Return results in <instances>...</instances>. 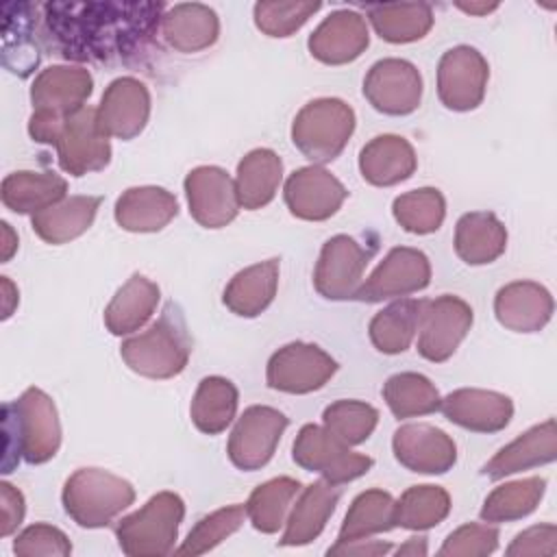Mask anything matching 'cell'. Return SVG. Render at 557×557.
<instances>
[{
  "instance_id": "obj_1",
  "label": "cell",
  "mask_w": 557,
  "mask_h": 557,
  "mask_svg": "<svg viewBox=\"0 0 557 557\" xmlns=\"http://www.w3.org/2000/svg\"><path fill=\"white\" fill-rule=\"evenodd\" d=\"M44 33L67 61L128 63L152 44L163 2H44Z\"/></svg>"
},
{
  "instance_id": "obj_2",
  "label": "cell",
  "mask_w": 557,
  "mask_h": 557,
  "mask_svg": "<svg viewBox=\"0 0 557 557\" xmlns=\"http://www.w3.org/2000/svg\"><path fill=\"white\" fill-rule=\"evenodd\" d=\"M2 472H11L20 459L28 463L50 461L61 446V422L52 398L28 387L17 400L2 405Z\"/></svg>"
},
{
  "instance_id": "obj_3",
  "label": "cell",
  "mask_w": 557,
  "mask_h": 557,
  "mask_svg": "<svg viewBox=\"0 0 557 557\" xmlns=\"http://www.w3.org/2000/svg\"><path fill=\"white\" fill-rule=\"evenodd\" d=\"M120 355L133 372L148 379L181 374L191 355V337L181 307L168 302L144 333L122 342Z\"/></svg>"
},
{
  "instance_id": "obj_4",
  "label": "cell",
  "mask_w": 557,
  "mask_h": 557,
  "mask_svg": "<svg viewBox=\"0 0 557 557\" xmlns=\"http://www.w3.org/2000/svg\"><path fill=\"white\" fill-rule=\"evenodd\" d=\"M91 89L94 78L81 65H50L41 70L30 85L33 113L28 135L37 144H54L65 117L85 107Z\"/></svg>"
},
{
  "instance_id": "obj_5",
  "label": "cell",
  "mask_w": 557,
  "mask_h": 557,
  "mask_svg": "<svg viewBox=\"0 0 557 557\" xmlns=\"http://www.w3.org/2000/svg\"><path fill=\"white\" fill-rule=\"evenodd\" d=\"M63 509L83 529L109 527L135 500V487L102 468H81L63 485Z\"/></svg>"
},
{
  "instance_id": "obj_6",
  "label": "cell",
  "mask_w": 557,
  "mask_h": 557,
  "mask_svg": "<svg viewBox=\"0 0 557 557\" xmlns=\"http://www.w3.org/2000/svg\"><path fill=\"white\" fill-rule=\"evenodd\" d=\"M185 518V503L174 492H159L148 503L124 516L115 527V537L128 557H163L174 550L178 527Z\"/></svg>"
},
{
  "instance_id": "obj_7",
  "label": "cell",
  "mask_w": 557,
  "mask_h": 557,
  "mask_svg": "<svg viewBox=\"0 0 557 557\" xmlns=\"http://www.w3.org/2000/svg\"><path fill=\"white\" fill-rule=\"evenodd\" d=\"M355 131V111L339 98L307 102L292 122V141L313 163H329L342 154Z\"/></svg>"
},
{
  "instance_id": "obj_8",
  "label": "cell",
  "mask_w": 557,
  "mask_h": 557,
  "mask_svg": "<svg viewBox=\"0 0 557 557\" xmlns=\"http://www.w3.org/2000/svg\"><path fill=\"white\" fill-rule=\"evenodd\" d=\"M294 461L309 472H318L324 481L342 485L363 476L372 468V457L352 453L342 440L331 435L324 426L305 424L292 448Z\"/></svg>"
},
{
  "instance_id": "obj_9",
  "label": "cell",
  "mask_w": 557,
  "mask_h": 557,
  "mask_svg": "<svg viewBox=\"0 0 557 557\" xmlns=\"http://www.w3.org/2000/svg\"><path fill=\"white\" fill-rule=\"evenodd\" d=\"M472 307L453 294L424 300L418 322V352L433 363L453 357L472 326Z\"/></svg>"
},
{
  "instance_id": "obj_10",
  "label": "cell",
  "mask_w": 557,
  "mask_h": 557,
  "mask_svg": "<svg viewBox=\"0 0 557 557\" xmlns=\"http://www.w3.org/2000/svg\"><path fill=\"white\" fill-rule=\"evenodd\" d=\"M52 146L57 148L61 170L70 176L100 172L111 161V144L98 126V115L94 107H83L76 113L67 115Z\"/></svg>"
},
{
  "instance_id": "obj_11",
  "label": "cell",
  "mask_w": 557,
  "mask_h": 557,
  "mask_svg": "<svg viewBox=\"0 0 557 557\" xmlns=\"http://www.w3.org/2000/svg\"><path fill=\"white\" fill-rule=\"evenodd\" d=\"M289 420L274 407L252 405L235 422L228 437V459L235 468L252 472L263 468L285 433Z\"/></svg>"
},
{
  "instance_id": "obj_12",
  "label": "cell",
  "mask_w": 557,
  "mask_h": 557,
  "mask_svg": "<svg viewBox=\"0 0 557 557\" xmlns=\"http://www.w3.org/2000/svg\"><path fill=\"white\" fill-rule=\"evenodd\" d=\"M337 372V361L315 344L292 342L278 348L265 368V381L272 389L285 394H309Z\"/></svg>"
},
{
  "instance_id": "obj_13",
  "label": "cell",
  "mask_w": 557,
  "mask_h": 557,
  "mask_svg": "<svg viewBox=\"0 0 557 557\" xmlns=\"http://www.w3.org/2000/svg\"><path fill=\"white\" fill-rule=\"evenodd\" d=\"M372 252L374 248L368 250L350 235H333L326 239L313 272L315 292L326 300L355 298Z\"/></svg>"
},
{
  "instance_id": "obj_14",
  "label": "cell",
  "mask_w": 557,
  "mask_h": 557,
  "mask_svg": "<svg viewBox=\"0 0 557 557\" xmlns=\"http://www.w3.org/2000/svg\"><path fill=\"white\" fill-rule=\"evenodd\" d=\"M487 78L485 57L472 46H455L437 63V96L450 111H472L483 102Z\"/></svg>"
},
{
  "instance_id": "obj_15",
  "label": "cell",
  "mask_w": 557,
  "mask_h": 557,
  "mask_svg": "<svg viewBox=\"0 0 557 557\" xmlns=\"http://www.w3.org/2000/svg\"><path fill=\"white\" fill-rule=\"evenodd\" d=\"M431 281L429 257L409 246L392 248L385 259L374 268V272L359 285L355 300L361 302H383L389 298L409 296L420 292Z\"/></svg>"
},
{
  "instance_id": "obj_16",
  "label": "cell",
  "mask_w": 557,
  "mask_h": 557,
  "mask_svg": "<svg viewBox=\"0 0 557 557\" xmlns=\"http://www.w3.org/2000/svg\"><path fill=\"white\" fill-rule=\"evenodd\" d=\"M366 100L385 115H409L422 100V76L411 61L381 59L363 78Z\"/></svg>"
},
{
  "instance_id": "obj_17",
  "label": "cell",
  "mask_w": 557,
  "mask_h": 557,
  "mask_svg": "<svg viewBox=\"0 0 557 557\" xmlns=\"http://www.w3.org/2000/svg\"><path fill=\"white\" fill-rule=\"evenodd\" d=\"M189 215L205 228H222L237 218L235 181L218 165H198L185 176Z\"/></svg>"
},
{
  "instance_id": "obj_18",
  "label": "cell",
  "mask_w": 557,
  "mask_h": 557,
  "mask_svg": "<svg viewBox=\"0 0 557 557\" xmlns=\"http://www.w3.org/2000/svg\"><path fill=\"white\" fill-rule=\"evenodd\" d=\"M348 191L337 176L322 165L294 170L283 187V198L294 218L307 222L329 220L339 211Z\"/></svg>"
},
{
  "instance_id": "obj_19",
  "label": "cell",
  "mask_w": 557,
  "mask_h": 557,
  "mask_svg": "<svg viewBox=\"0 0 557 557\" xmlns=\"http://www.w3.org/2000/svg\"><path fill=\"white\" fill-rule=\"evenodd\" d=\"M98 126L107 137L133 139L150 117V91L135 76H120L111 81L96 107Z\"/></svg>"
},
{
  "instance_id": "obj_20",
  "label": "cell",
  "mask_w": 557,
  "mask_h": 557,
  "mask_svg": "<svg viewBox=\"0 0 557 557\" xmlns=\"http://www.w3.org/2000/svg\"><path fill=\"white\" fill-rule=\"evenodd\" d=\"M392 450L400 466L420 474H444L457 461V446L433 424H403L394 431Z\"/></svg>"
},
{
  "instance_id": "obj_21",
  "label": "cell",
  "mask_w": 557,
  "mask_h": 557,
  "mask_svg": "<svg viewBox=\"0 0 557 557\" xmlns=\"http://www.w3.org/2000/svg\"><path fill=\"white\" fill-rule=\"evenodd\" d=\"M370 44L366 17L350 9L333 11L311 33L307 46L313 59L326 65H344L361 57Z\"/></svg>"
},
{
  "instance_id": "obj_22",
  "label": "cell",
  "mask_w": 557,
  "mask_h": 557,
  "mask_svg": "<svg viewBox=\"0 0 557 557\" xmlns=\"http://www.w3.org/2000/svg\"><path fill=\"white\" fill-rule=\"evenodd\" d=\"M440 409L453 424L474 433H498L513 416V403L509 396L476 387L450 392L442 398Z\"/></svg>"
},
{
  "instance_id": "obj_23",
  "label": "cell",
  "mask_w": 557,
  "mask_h": 557,
  "mask_svg": "<svg viewBox=\"0 0 557 557\" xmlns=\"http://www.w3.org/2000/svg\"><path fill=\"white\" fill-rule=\"evenodd\" d=\"M553 296L535 281H513L496 292V320L516 333H537L553 318Z\"/></svg>"
},
{
  "instance_id": "obj_24",
  "label": "cell",
  "mask_w": 557,
  "mask_h": 557,
  "mask_svg": "<svg viewBox=\"0 0 557 557\" xmlns=\"http://www.w3.org/2000/svg\"><path fill=\"white\" fill-rule=\"evenodd\" d=\"M555 457H557V424H555V418H548L542 424H535L522 435H518L507 446H503L483 466L481 472L492 481H498L513 472L550 463L555 461Z\"/></svg>"
},
{
  "instance_id": "obj_25",
  "label": "cell",
  "mask_w": 557,
  "mask_h": 557,
  "mask_svg": "<svg viewBox=\"0 0 557 557\" xmlns=\"http://www.w3.org/2000/svg\"><path fill=\"white\" fill-rule=\"evenodd\" d=\"M178 213L172 191L157 185L128 187L115 200V222L131 233H157L165 228Z\"/></svg>"
},
{
  "instance_id": "obj_26",
  "label": "cell",
  "mask_w": 557,
  "mask_h": 557,
  "mask_svg": "<svg viewBox=\"0 0 557 557\" xmlns=\"http://www.w3.org/2000/svg\"><path fill=\"white\" fill-rule=\"evenodd\" d=\"M159 30L170 48L183 54H191L207 50L218 41L220 20L207 4L181 2L163 13Z\"/></svg>"
},
{
  "instance_id": "obj_27",
  "label": "cell",
  "mask_w": 557,
  "mask_h": 557,
  "mask_svg": "<svg viewBox=\"0 0 557 557\" xmlns=\"http://www.w3.org/2000/svg\"><path fill=\"white\" fill-rule=\"evenodd\" d=\"M418 159L413 146L400 135H376L359 152V172L363 181L376 187H392L416 172Z\"/></svg>"
},
{
  "instance_id": "obj_28",
  "label": "cell",
  "mask_w": 557,
  "mask_h": 557,
  "mask_svg": "<svg viewBox=\"0 0 557 557\" xmlns=\"http://www.w3.org/2000/svg\"><path fill=\"white\" fill-rule=\"evenodd\" d=\"M339 500V490L329 481H313L289 509L285 531L278 540L281 546H305L313 542L326 527Z\"/></svg>"
},
{
  "instance_id": "obj_29",
  "label": "cell",
  "mask_w": 557,
  "mask_h": 557,
  "mask_svg": "<svg viewBox=\"0 0 557 557\" xmlns=\"http://www.w3.org/2000/svg\"><path fill=\"white\" fill-rule=\"evenodd\" d=\"M507 248V228L492 211H470L457 220L455 252L468 265L496 261Z\"/></svg>"
},
{
  "instance_id": "obj_30",
  "label": "cell",
  "mask_w": 557,
  "mask_h": 557,
  "mask_svg": "<svg viewBox=\"0 0 557 557\" xmlns=\"http://www.w3.org/2000/svg\"><path fill=\"white\" fill-rule=\"evenodd\" d=\"M67 181L57 172H33L20 170L11 172L2 181L0 198L13 213H39L65 198Z\"/></svg>"
},
{
  "instance_id": "obj_31",
  "label": "cell",
  "mask_w": 557,
  "mask_h": 557,
  "mask_svg": "<svg viewBox=\"0 0 557 557\" xmlns=\"http://www.w3.org/2000/svg\"><path fill=\"white\" fill-rule=\"evenodd\" d=\"M100 196H70L61 202L30 215V226L39 239L59 246L81 237L100 209Z\"/></svg>"
},
{
  "instance_id": "obj_32",
  "label": "cell",
  "mask_w": 557,
  "mask_h": 557,
  "mask_svg": "<svg viewBox=\"0 0 557 557\" xmlns=\"http://www.w3.org/2000/svg\"><path fill=\"white\" fill-rule=\"evenodd\" d=\"M278 287V259H268L239 270L224 287L222 302L235 315L257 318L270 307Z\"/></svg>"
},
{
  "instance_id": "obj_33",
  "label": "cell",
  "mask_w": 557,
  "mask_h": 557,
  "mask_svg": "<svg viewBox=\"0 0 557 557\" xmlns=\"http://www.w3.org/2000/svg\"><path fill=\"white\" fill-rule=\"evenodd\" d=\"M159 285L144 274H133L104 309V326L111 335H131L139 331L159 305Z\"/></svg>"
},
{
  "instance_id": "obj_34",
  "label": "cell",
  "mask_w": 557,
  "mask_h": 557,
  "mask_svg": "<svg viewBox=\"0 0 557 557\" xmlns=\"http://www.w3.org/2000/svg\"><path fill=\"white\" fill-rule=\"evenodd\" d=\"M283 178V161L270 148L250 150L239 163L235 174V191L239 207L255 211L272 202Z\"/></svg>"
},
{
  "instance_id": "obj_35",
  "label": "cell",
  "mask_w": 557,
  "mask_h": 557,
  "mask_svg": "<svg viewBox=\"0 0 557 557\" xmlns=\"http://www.w3.org/2000/svg\"><path fill=\"white\" fill-rule=\"evenodd\" d=\"M239 392L233 381L224 376H205L191 398L189 416L200 433L218 435L235 418Z\"/></svg>"
},
{
  "instance_id": "obj_36",
  "label": "cell",
  "mask_w": 557,
  "mask_h": 557,
  "mask_svg": "<svg viewBox=\"0 0 557 557\" xmlns=\"http://www.w3.org/2000/svg\"><path fill=\"white\" fill-rule=\"evenodd\" d=\"M368 20L381 39L411 44L431 30L433 11L426 2H387L368 7Z\"/></svg>"
},
{
  "instance_id": "obj_37",
  "label": "cell",
  "mask_w": 557,
  "mask_h": 557,
  "mask_svg": "<svg viewBox=\"0 0 557 557\" xmlns=\"http://www.w3.org/2000/svg\"><path fill=\"white\" fill-rule=\"evenodd\" d=\"M422 305H424V298L420 300L405 298L374 313L368 326L370 342L374 344V348L383 355L405 352L418 333Z\"/></svg>"
},
{
  "instance_id": "obj_38",
  "label": "cell",
  "mask_w": 557,
  "mask_h": 557,
  "mask_svg": "<svg viewBox=\"0 0 557 557\" xmlns=\"http://www.w3.org/2000/svg\"><path fill=\"white\" fill-rule=\"evenodd\" d=\"M396 500L389 492L383 490H366L350 503L344 522L339 527V542L346 540H363L379 533H387L396 527L394 520Z\"/></svg>"
},
{
  "instance_id": "obj_39",
  "label": "cell",
  "mask_w": 557,
  "mask_h": 557,
  "mask_svg": "<svg viewBox=\"0 0 557 557\" xmlns=\"http://www.w3.org/2000/svg\"><path fill=\"white\" fill-rule=\"evenodd\" d=\"M300 494V481L292 476L270 479L252 490L246 503V518L261 533H276L292 509L294 498Z\"/></svg>"
},
{
  "instance_id": "obj_40",
  "label": "cell",
  "mask_w": 557,
  "mask_h": 557,
  "mask_svg": "<svg viewBox=\"0 0 557 557\" xmlns=\"http://www.w3.org/2000/svg\"><path fill=\"white\" fill-rule=\"evenodd\" d=\"M546 492V481L542 476H529L520 481H511L505 485L494 487L483 507L481 520L490 524L498 522H513L533 513Z\"/></svg>"
},
{
  "instance_id": "obj_41",
  "label": "cell",
  "mask_w": 557,
  "mask_h": 557,
  "mask_svg": "<svg viewBox=\"0 0 557 557\" xmlns=\"http://www.w3.org/2000/svg\"><path fill=\"white\" fill-rule=\"evenodd\" d=\"M383 400L398 420L435 413L442 403L431 379L418 372L392 374L383 385Z\"/></svg>"
},
{
  "instance_id": "obj_42",
  "label": "cell",
  "mask_w": 557,
  "mask_h": 557,
  "mask_svg": "<svg viewBox=\"0 0 557 557\" xmlns=\"http://www.w3.org/2000/svg\"><path fill=\"white\" fill-rule=\"evenodd\" d=\"M450 511V496L440 485H413L396 500V527L409 531H426L437 527Z\"/></svg>"
},
{
  "instance_id": "obj_43",
  "label": "cell",
  "mask_w": 557,
  "mask_h": 557,
  "mask_svg": "<svg viewBox=\"0 0 557 557\" xmlns=\"http://www.w3.org/2000/svg\"><path fill=\"white\" fill-rule=\"evenodd\" d=\"M394 220L413 235L435 233L446 215V200L435 187H420L405 191L392 202Z\"/></svg>"
},
{
  "instance_id": "obj_44",
  "label": "cell",
  "mask_w": 557,
  "mask_h": 557,
  "mask_svg": "<svg viewBox=\"0 0 557 557\" xmlns=\"http://www.w3.org/2000/svg\"><path fill=\"white\" fill-rule=\"evenodd\" d=\"M324 429L346 446L363 444L379 424V411L363 400H335L322 413Z\"/></svg>"
},
{
  "instance_id": "obj_45",
  "label": "cell",
  "mask_w": 557,
  "mask_h": 557,
  "mask_svg": "<svg viewBox=\"0 0 557 557\" xmlns=\"http://www.w3.org/2000/svg\"><path fill=\"white\" fill-rule=\"evenodd\" d=\"M246 518V505H228L205 518H200L187 533L185 542L176 548V555H202L233 535Z\"/></svg>"
},
{
  "instance_id": "obj_46",
  "label": "cell",
  "mask_w": 557,
  "mask_h": 557,
  "mask_svg": "<svg viewBox=\"0 0 557 557\" xmlns=\"http://www.w3.org/2000/svg\"><path fill=\"white\" fill-rule=\"evenodd\" d=\"M320 2H257L252 9L257 28L268 37H289L313 13L320 11Z\"/></svg>"
},
{
  "instance_id": "obj_47",
  "label": "cell",
  "mask_w": 557,
  "mask_h": 557,
  "mask_svg": "<svg viewBox=\"0 0 557 557\" xmlns=\"http://www.w3.org/2000/svg\"><path fill=\"white\" fill-rule=\"evenodd\" d=\"M498 546V529L490 522H468L455 529L437 550L442 557H485Z\"/></svg>"
},
{
  "instance_id": "obj_48",
  "label": "cell",
  "mask_w": 557,
  "mask_h": 557,
  "mask_svg": "<svg viewBox=\"0 0 557 557\" xmlns=\"http://www.w3.org/2000/svg\"><path fill=\"white\" fill-rule=\"evenodd\" d=\"M13 553L20 557H37V555L67 557L72 553V544L61 529L37 522L26 527L22 533H17L13 542Z\"/></svg>"
},
{
  "instance_id": "obj_49",
  "label": "cell",
  "mask_w": 557,
  "mask_h": 557,
  "mask_svg": "<svg viewBox=\"0 0 557 557\" xmlns=\"http://www.w3.org/2000/svg\"><path fill=\"white\" fill-rule=\"evenodd\" d=\"M505 553L509 557H524V555L553 557L557 553V527L550 522L529 527L511 540Z\"/></svg>"
},
{
  "instance_id": "obj_50",
  "label": "cell",
  "mask_w": 557,
  "mask_h": 557,
  "mask_svg": "<svg viewBox=\"0 0 557 557\" xmlns=\"http://www.w3.org/2000/svg\"><path fill=\"white\" fill-rule=\"evenodd\" d=\"M24 511H26V505H24L22 492L11 483L2 481L0 483V537H9L11 533H15V529L24 520Z\"/></svg>"
},
{
  "instance_id": "obj_51",
  "label": "cell",
  "mask_w": 557,
  "mask_h": 557,
  "mask_svg": "<svg viewBox=\"0 0 557 557\" xmlns=\"http://www.w3.org/2000/svg\"><path fill=\"white\" fill-rule=\"evenodd\" d=\"M392 550L389 542L381 540H346V542H335L326 553L329 555H359V557H374V555H385Z\"/></svg>"
},
{
  "instance_id": "obj_52",
  "label": "cell",
  "mask_w": 557,
  "mask_h": 557,
  "mask_svg": "<svg viewBox=\"0 0 557 557\" xmlns=\"http://www.w3.org/2000/svg\"><path fill=\"white\" fill-rule=\"evenodd\" d=\"M17 250V235L9 222H2V261H9Z\"/></svg>"
},
{
  "instance_id": "obj_53",
  "label": "cell",
  "mask_w": 557,
  "mask_h": 557,
  "mask_svg": "<svg viewBox=\"0 0 557 557\" xmlns=\"http://www.w3.org/2000/svg\"><path fill=\"white\" fill-rule=\"evenodd\" d=\"M396 555H426V537H409L403 546L396 548Z\"/></svg>"
},
{
  "instance_id": "obj_54",
  "label": "cell",
  "mask_w": 557,
  "mask_h": 557,
  "mask_svg": "<svg viewBox=\"0 0 557 557\" xmlns=\"http://www.w3.org/2000/svg\"><path fill=\"white\" fill-rule=\"evenodd\" d=\"M2 294H4V313L2 318L7 320L13 313V302H17V289L9 281V276H2Z\"/></svg>"
},
{
  "instance_id": "obj_55",
  "label": "cell",
  "mask_w": 557,
  "mask_h": 557,
  "mask_svg": "<svg viewBox=\"0 0 557 557\" xmlns=\"http://www.w3.org/2000/svg\"><path fill=\"white\" fill-rule=\"evenodd\" d=\"M457 7H459L461 11H466V13H472V15H485V13L494 11V9H498L496 2H492V4H487V2H470V4L457 2Z\"/></svg>"
}]
</instances>
